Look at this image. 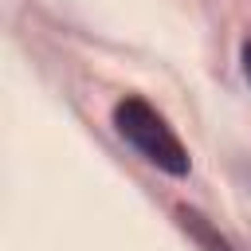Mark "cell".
<instances>
[{
	"instance_id": "2",
	"label": "cell",
	"mask_w": 251,
	"mask_h": 251,
	"mask_svg": "<svg viewBox=\"0 0 251 251\" xmlns=\"http://www.w3.org/2000/svg\"><path fill=\"white\" fill-rule=\"evenodd\" d=\"M173 220H176V227H180L200 251H235V243H231L227 235H220V227H216L204 212H196V208H188V204H176V208H173Z\"/></svg>"
},
{
	"instance_id": "3",
	"label": "cell",
	"mask_w": 251,
	"mask_h": 251,
	"mask_svg": "<svg viewBox=\"0 0 251 251\" xmlns=\"http://www.w3.org/2000/svg\"><path fill=\"white\" fill-rule=\"evenodd\" d=\"M239 63H243V78L251 82V39L239 43Z\"/></svg>"
},
{
	"instance_id": "1",
	"label": "cell",
	"mask_w": 251,
	"mask_h": 251,
	"mask_svg": "<svg viewBox=\"0 0 251 251\" xmlns=\"http://www.w3.org/2000/svg\"><path fill=\"white\" fill-rule=\"evenodd\" d=\"M110 118H114L118 137H122L137 157H145V161H149L153 169H161L165 176H188L192 157H188L184 141L173 133V126L165 122V114H161L149 98H141V94H122V98L114 102Z\"/></svg>"
}]
</instances>
